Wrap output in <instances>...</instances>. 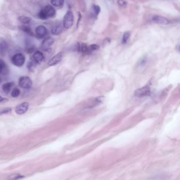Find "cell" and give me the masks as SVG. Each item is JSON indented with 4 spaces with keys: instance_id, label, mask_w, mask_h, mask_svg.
Returning <instances> with one entry per match:
<instances>
[{
    "instance_id": "6da1fadb",
    "label": "cell",
    "mask_w": 180,
    "mask_h": 180,
    "mask_svg": "<svg viewBox=\"0 0 180 180\" xmlns=\"http://www.w3.org/2000/svg\"><path fill=\"white\" fill-rule=\"evenodd\" d=\"M74 22V14L72 12L69 10L64 15L63 19V26L66 29L71 28L73 25Z\"/></svg>"
},
{
    "instance_id": "7a4b0ae2",
    "label": "cell",
    "mask_w": 180,
    "mask_h": 180,
    "mask_svg": "<svg viewBox=\"0 0 180 180\" xmlns=\"http://www.w3.org/2000/svg\"><path fill=\"white\" fill-rule=\"evenodd\" d=\"M11 61L12 63L15 66L21 67L24 64L26 61V57L22 53H18L13 56Z\"/></svg>"
},
{
    "instance_id": "3957f363",
    "label": "cell",
    "mask_w": 180,
    "mask_h": 180,
    "mask_svg": "<svg viewBox=\"0 0 180 180\" xmlns=\"http://www.w3.org/2000/svg\"><path fill=\"white\" fill-rule=\"evenodd\" d=\"M19 84L22 88L28 89L31 88L32 85V82L29 77L23 76L19 78Z\"/></svg>"
},
{
    "instance_id": "277c9868",
    "label": "cell",
    "mask_w": 180,
    "mask_h": 180,
    "mask_svg": "<svg viewBox=\"0 0 180 180\" xmlns=\"http://www.w3.org/2000/svg\"><path fill=\"white\" fill-rule=\"evenodd\" d=\"M150 93H151L150 86L149 85H147L136 90L135 91V95L137 97H142L149 95Z\"/></svg>"
},
{
    "instance_id": "5b68a950",
    "label": "cell",
    "mask_w": 180,
    "mask_h": 180,
    "mask_svg": "<svg viewBox=\"0 0 180 180\" xmlns=\"http://www.w3.org/2000/svg\"><path fill=\"white\" fill-rule=\"evenodd\" d=\"M48 29L44 25H39L35 29V33L37 38H43L47 35Z\"/></svg>"
},
{
    "instance_id": "8992f818",
    "label": "cell",
    "mask_w": 180,
    "mask_h": 180,
    "mask_svg": "<svg viewBox=\"0 0 180 180\" xmlns=\"http://www.w3.org/2000/svg\"><path fill=\"white\" fill-rule=\"evenodd\" d=\"M54 42H55V40L53 38L51 37L46 38L41 43V48L43 51H47L49 49H50V47L53 45Z\"/></svg>"
},
{
    "instance_id": "52a82bcc",
    "label": "cell",
    "mask_w": 180,
    "mask_h": 180,
    "mask_svg": "<svg viewBox=\"0 0 180 180\" xmlns=\"http://www.w3.org/2000/svg\"><path fill=\"white\" fill-rule=\"evenodd\" d=\"M43 12L45 13L46 17L48 18L53 17L56 15V11L53 7L50 5H48L42 9Z\"/></svg>"
},
{
    "instance_id": "ba28073f",
    "label": "cell",
    "mask_w": 180,
    "mask_h": 180,
    "mask_svg": "<svg viewBox=\"0 0 180 180\" xmlns=\"http://www.w3.org/2000/svg\"><path fill=\"white\" fill-rule=\"evenodd\" d=\"M29 107V104L28 102H23L21 104H19V105H18L16 107V108L15 109V111L16 113L19 115L23 114L26 113L28 110Z\"/></svg>"
},
{
    "instance_id": "9c48e42d",
    "label": "cell",
    "mask_w": 180,
    "mask_h": 180,
    "mask_svg": "<svg viewBox=\"0 0 180 180\" xmlns=\"http://www.w3.org/2000/svg\"><path fill=\"white\" fill-rule=\"evenodd\" d=\"M62 57H63L62 52L58 53L56 55L49 60V61L48 62V65L50 66L56 65V64H58V63H59L61 61Z\"/></svg>"
},
{
    "instance_id": "30bf717a",
    "label": "cell",
    "mask_w": 180,
    "mask_h": 180,
    "mask_svg": "<svg viewBox=\"0 0 180 180\" xmlns=\"http://www.w3.org/2000/svg\"><path fill=\"white\" fill-rule=\"evenodd\" d=\"M152 20L156 23L164 25H168L170 23L168 19L160 15H154L152 18Z\"/></svg>"
},
{
    "instance_id": "8fae6325",
    "label": "cell",
    "mask_w": 180,
    "mask_h": 180,
    "mask_svg": "<svg viewBox=\"0 0 180 180\" xmlns=\"http://www.w3.org/2000/svg\"><path fill=\"white\" fill-rule=\"evenodd\" d=\"M33 58L34 61L39 64L43 61L45 60L44 55L43 54L42 52H41L40 51H37L34 53L33 55Z\"/></svg>"
},
{
    "instance_id": "7c38bea8",
    "label": "cell",
    "mask_w": 180,
    "mask_h": 180,
    "mask_svg": "<svg viewBox=\"0 0 180 180\" xmlns=\"http://www.w3.org/2000/svg\"><path fill=\"white\" fill-rule=\"evenodd\" d=\"M62 31H63V27L61 24H58L52 27L51 32L52 35L58 36L62 32Z\"/></svg>"
},
{
    "instance_id": "4fadbf2b",
    "label": "cell",
    "mask_w": 180,
    "mask_h": 180,
    "mask_svg": "<svg viewBox=\"0 0 180 180\" xmlns=\"http://www.w3.org/2000/svg\"><path fill=\"white\" fill-rule=\"evenodd\" d=\"M8 49V44L4 40H2L0 41V54L1 55H4Z\"/></svg>"
},
{
    "instance_id": "5bb4252c",
    "label": "cell",
    "mask_w": 180,
    "mask_h": 180,
    "mask_svg": "<svg viewBox=\"0 0 180 180\" xmlns=\"http://www.w3.org/2000/svg\"><path fill=\"white\" fill-rule=\"evenodd\" d=\"M19 28H20V30L23 31L24 33H26L27 34H28L29 36H34V33L32 31L31 28L30 26H28L27 25H24V24L21 25V26H19Z\"/></svg>"
},
{
    "instance_id": "9a60e30c",
    "label": "cell",
    "mask_w": 180,
    "mask_h": 180,
    "mask_svg": "<svg viewBox=\"0 0 180 180\" xmlns=\"http://www.w3.org/2000/svg\"><path fill=\"white\" fill-rule=\"evenodd\" d=\"M13 85H14V83L13 82H7V83L4 84L2 86V90L3 92L6 94L9 93Z\"/></svg>"
},
{
    "instance_id": "2e32d148",
    "label": "cell",
    "mask_w": 180,
    "mask_h": 180,
    "mask_svg": "<svg viewBox=\"0 0 180 180\" xmlns=\"http://www.w3.org/2000/svg\"><path fill=\"white\" fill-rule=\"evenodd\" d=\"M18 20L22 24L26 25L31 22V18L30 17H26V16H20L18 17Z\"/></svg>"
},
{
    "instance_id": "e0dca14e",
    "label": "cell",
    "mask_w": 180,
    "mask_h": 180,
    "mask_svg": "<svg viewBox=\"0 0 180 180\" xmlns=\"http://www.w3.org/2000/svg\"><path fill=\"white\" fill-rule=\"evenodd\" d=\"M91 9H92V14L95 17H97L99 15L101 11L100 6L95 4L92 5Z\"/></svg>"
},
{
    "instance_id": "ac0fdd59",
    "label": "cell",
    "mask_w": 180,
    "mask_h": 180,
    "mask_svg": "<svg viewBox=\"0 0 180 180\" xmlns=\"http://www.w3.org/2000/svg\"><path fill=\"white\" fill-rule=\"evenodd\" d=\"M64 0H51V4L55 7H60L64 4Z\"/></svg>"
},
{
    "instance_id": "d6986e66",
    "label": "cell",
    "mask_w": 180,
    "mask_h": 180,
    "mask_svg": "<svg viewBox=\"0 0 180 180\" xmlns=\"http://www.w3.org/2000/svg\"><path fill=\"white\" fill-rule=\"evenodd\" d=\"M23 178V176L20 175L19 174L15 173V174H13L9 176L7 179L8 180H19Z\"/></svg>"
},
{
    "instance_id": "ffe728a7",
    "label": "cell",
    "mask_w": 180,
    "mask_h": 180,
    "mask_svg": "<svg viewBox=\"0 0 180 180\" xmlns=\"http://www.w3.org/2000/svg\"><path fill=\"white\" fill-rule=\"evenodd\" d=\"M11 111H12V109L9 107H5L4 109H0V115L10 113H11Z\"/></svg>"
},
{
    "instance_id": "44dd1931",
    "label": "cell",
    "mask_w": 180,
    "mask_h": 180,
    "mask_svg": "<svg viewBox=\"0 0 180 180\" xmlns=\"http://www.w3.org/2000/svg\"><path fill=\"white\" fill-rule=\"evenodd\" d=\"M79 51L83 52V53H85V52H88V47L87 46V45L85 43H83L81 45H79Z\"/></svg>"
},
{
    "instance_id": "7402d4cb",
    "label": "cell",
    "mask_w": 180,
    "mask_h": 180,
    "mask_svg": "<svg viewBox=\"0 0 180 180\" xmlns=\"http://www.w3.org/2000/svg\"><path fill=\"white\" fill-rule=\"evenodd\" d=\"M20 94V91L18 88H14L11 93V96L13 97H19Z\"/></svg>"
},
{
    "instance_id": "603a6c76",
    "label": "cell",
    "mask_w": 180,
    "mask_h": 180,
    "mask_svg": "<svg viewBox=\"0 0 180 180\" xmlns=\"http://www.w3.org/2000/svg\"><path fill=\"white\" fill-rule=\"evenodd\" d=\"M38 17L39 19L43 20H45L48 19L47 17H46V15L43 11V9H41L40 12L38 13Z\"/></svg>"
},
{
    "instance_id": "cb8c5ba5",
    "label": "cell",
    "mask_w": 180,
    "mask_h": 180,
    "mask_svg": "<svg viewBox=\"0 0 180 180\" xmlns=\"http://www.w3.org/2000/svg\"><path fill=\"white\" fill-rule=\"evenodd\" d=\"M130 36V32H126L124 34L123 38V43H126L128 41V38Z\"/></svg>"
},
{
    "instance_id": "d4e9b609",
    "label": "cell",
    "mask_w": 180,
    "mask_h": 180,
    "mask_svg": "<svg viewBox=\"0 0 180 180\" xmlns=\"http://www.w3.org/2000/svg\"><path fill=\"white\" fill-rule=\"evenodd\" d=\"M100 48V46L97 44H92L88 47V51H94Z\"/></svg>"
},
{
    "instance_id": "484cf974",
    "label": "cell",
    "mask_w": 180,
    "mask_h": 180,
    "mask_svg": "<svg viewBox=\"0 0 180 180\" xmlns=\"http://www.w3.org/2000/svg\"><path fill=\"white\" fill-rule=\"evenodd\" d=\"M6 68V65L4 63V62L2 60L0 59V73L2 72L3 69H5Z\"/></svg>"
},
{
    "instance_id": "4316f807",
    "label": "cell",
    "mask_w": 180,
    "mask_h": 180,
    "mask_svg": "<svg viewBox=\"0 0 180 180\" xmlns=\"http://www.w3.org/2000/svg\"><path fill=\"white\" fill-rule=\"evenodd\" d=\"M117 3H118V4L121 7H125L127 5V3L124 0H118Z\"/></svg>"
},
{
    "instance_id": "83f0119b",
    "label": "cell",
    "mask_w": 180,
    "mask_h": 180,
    "mask_svg": "<svg viewBox=\"0 0 180 180\" xmlns=\"http://www.w3.org/2000/svg\"><path fill=\"white\" fill-rule=\"evenodd\" d=\"M33 66V63L32 62H29L28 64V68L29 70H31Z\"/></svg>"
},
{
    "instance_id": "f1b7e54d",
    "label": "cell",
    "mask_w": 180,
    "mask_h": 180,
    "mask_svg": "<svg viewBox=\"0 0 180 180\" xmlns=\"http://www.w3.org/2000/svg\"><path fill=\"white\" fill-rule=\"evenodd\" d=\"M5 100H6V101H7V99H4V98H3V97H2L0 95V103H1V102H4V101H5Z\"/></svg>"
},
{
    "instance_id": "f546056e",
    "label": "cell",
    "mask_w": 180,
    "mask_h": 180,
    "mask_svg": "<svg viewBox=\"0 0 180 180\" xmlns=\"http://www.w3.org/2000/svg\"><path fill=\"white\" fill-rule=\"evenodd\" d=\"M1 80L0 79V83H1Z\"/></svg>"
}]
</instances>
